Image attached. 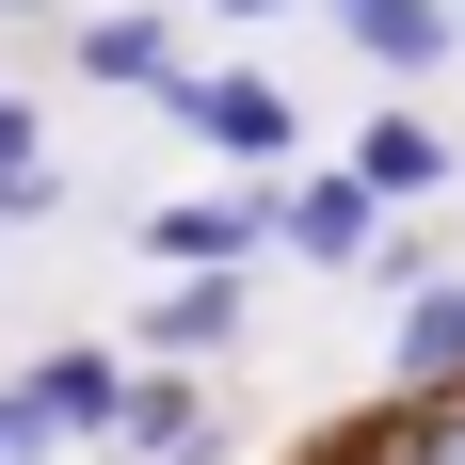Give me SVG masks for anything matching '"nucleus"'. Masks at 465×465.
Segmentation results:
<instances>
[{
    "instance_id": "11",
    "label": "nucleus",
    "mask_w": 465,
    "mask_h": 465,
    "mask_svg": "<svg viewBox=\"0 0 465 465\" xmlns=\"http://www.w3.org/2000/svg\"><path fill=\"white\" fill-rule=\"evenodd\" d=\"M385 465H465V385H418V418L385 433Z\"/></svg>"
},
{
    "instance_id": "4",
    "label": "nucleus",
    "mask_w": 465,
    "mask_h": 465,
    "mask_svg": "<svg viewBox=\"0 0 465 465\" xmlns=\"http://www.w3.org/2000/svg\"><path fill=\"white\" fill-rule=\"evenodd\" d=\"M113 401H129V370H113V353H48V370H33V418L64 433V450H81V433H113Z\"/></svg>"
},
{
    "instance_id": "3",
    "label": "nucleus",
    "mask_w": 465,
    "mask_h": 465,
    "mask_svg": "<svg viewBox=\"0 0 465 465\" xmlns=\"http://www.w3.org/2000/svg\"><path fill=\"white\" fill-rule=\"evenodd\" d=\"M273 225L305 241V257H322V273H353V257H370V177H353V161H337V177H305V193H289Z\"/></svg>"
},
{
    "instance_id": "1",
    "label": "nucleus",
    "mask_w": 465,
    "mask_h": 465,
    "mask_svg": "<svg viewBox=\"0 0 465 465\" xmlns=\"http://www.w3.org/2000/svg\"><path fill=\"white\" fill-rule=\"evenodd\" d=\"M144 96H161L193 144H225V161H273V144H289V96H273V81H209V64H161Z\"/></svg>"
},
{
    "instance_id": "9",
    "label": "nucleus",
    "mask_w": 465,
    "mask_h": 465,
    "mask_svg": "<svg viewBox=\"0 0 465 465\" xmlns=\"http://www.w3.org/2000/svg\"><path fill=\"white\" fill-rule=\"evenodd\" d=\"M353 177H370V193H433V177H450V144H433L418 113H385V129L353 144Z\"/></svg>"
},
{
    "instance_id": "15",
    "label": "nucleus",
    "mask_w": 465,
    "mask_h": 465,
    "mask_svg": "<svg viewBox=\"0 0 465 465\" xmlns=\"http://www.w3.org/2000/svg\"><path fill=\"white\" fill-rule=\"evenodd\" d=\"M450 16H465V0H450Z\"/></svg>"
},
{
    "instance_id": "8",
    "label": "nucleus",
    "mask_w": 465,
    "mask_h": 465,
    "mask_svg": "<svg viewBox=\"0 0 465 465\" xmlns=\"http://www.w3.org/2000/svg\"><path fill=\"white\" fill-rule=\"evenodd\" d=\"M81 81H161V0H113L81 33Z\"/></svg>"
},
{
    "instance_id": "14",
    "label": "nucleus",
    "mask_w": 465,
    "mask_h": 465,
    "mask_svg": "<svg viewBox=\"0 0 465 465\" xmlns=\"http://www.w3.org/2000/svg\"><path fill=\"white\" fill-rule=\"evenodd\" d=\"M0 16H33V0H0Z\"/></svg>"
},
{
    "instance_id": "2",
    "label": "nucleus",
    "mask_w": 465,
    "mask_h": 465,
    "mask_svg": "<svg viewBox=\"0 0 465 465\" xmlns=\"http://www.w3.org/2000/svg\"><path fill=\"white\" fill-rule=\"evenodd\" d=\"M337 33L370 48V64H401V81H418V64H450L465 16H450V0H337Z\"/></svg>"
},
{
    "instance_id": "10",
    "label": "nucleus",
    "mask_w": 465,
    "mask_h": 465,
    "mask_svg": "<svg viewBox=\"0 0 465 465\" xmlns=\"http://www.w3.org/2000/svg\"><path fill=\"white\" fill-rule=\"evenodd\" d=\"M241 241H257V209H161V257H193V273H241Z\"/></svg>"
},
{
    "instance_id": "13",
    "label": "nucleus",
    "mask_w": 465,
    "mask_h": 465,
    "mask_svg": "<svg viewBox=\"0 0 465 465\" xmlns=\"http://www.w3.org/2000/svg\"><path fill=\"white\" fill-rule=\"evenodd\" d=\"M33 144H48V129H33V113H16V96H0V177H16V161H33Z\"/></svg>"
},
{
    "instance_id": "7",
    "label": "nucleus",
    "mask_w": 465,
    "mask_h": 465,
    "mask_svg": "<svg viewBox=\"0 0 465 465\" xmlns=\"http://www.w3.org/2000/svg\"><path fill=\"white\" fill-rule=\"evenodd\" d=\"M144 337H161V353H225L241 337V273H193L177 305H144Z\"/></svg>"
},
{
    "instance_id": "6",
    "label": "nucleus",
    "mask_w": 465,
    "mask_h": 465,
    "mask_svg": "<svg viewBox=\"0 0 465 465\" xmlns=\"http://www.w3.org/2000/svg\"><path fill=\"white\" fill-rule=\"evenodd\" d=\"M113 433H129L144 465H209V450H225V433H209V401H193V385H144V401H113Z\"/></svg>"
},
{
    "instance_id": "5",
    "label": "nucleus",
    "mask_w": 465,
    "mask_h": 465,
    "mask_svg": "<svg viewBox=\"0 0 465 465\" xmlns=\"http://www.w3.org/2000/svg\"><path fill=\"white\" fill-rule=\"evenodd\" d=\"M385 370H401V385H465V273L401 305V337H385Z\"/></svg>"
},
{
    "instance_id": "12",
    "label": "nucleus",
    "mask_w": 465,
    "mask_h": 465,
    "mask_svg": "<svg viewBox=\"0 0 465 465\" xmlns=\"http://www.w3.org/2000/svg\"><path fill=\"white\" fill-rule=\"evenodd\" d=\"M48 450H64V433L33 418V385H0V465H48Z\"/></svg>"
}]
</instances>
